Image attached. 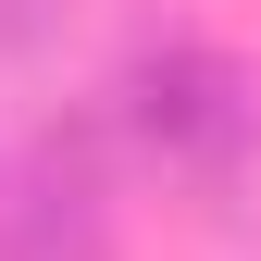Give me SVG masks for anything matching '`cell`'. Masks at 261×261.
<instances>
[{"label":"cell","instance_id":"obj_2","mask_svg":"<svg viewBox=\"0 0 261 261\" xmlns=\"http://www.w3.org/2000/svg\"><path fill=\"white\" fill-rule=\"evenodd\" d=\"M50 25H62V0H0V38H13V50H38Z\"/></svg>","mask_w":261,"mask_h":261},{"label":"cell","instance_id":"obj_1","mask_svg":"<svg viewBox=\"0 0 261 261\" xmlns=\"http://www.w3.org/2000/svg\"><path fill=\"white\" fill-rule=\"evenodd\" d=\"M124 100H137V124H149L174 162H237L249 124H261L249 75H237L224 50H149L137 75H124Z\"/></svg>","mask_w":261,"mask_h":261}]
</instances>
